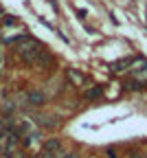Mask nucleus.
<instances>
[{
    "instance_id": "obj_12",
    "label": "nucleus",
    "mask_w": 147,
    "mask_h": 158,
    "mask_svg": "<svg viewBox=\"0 0 147 158\" xmlns=\"http://www.w3.org/2000/svg\"><path fill=\"white\" fill-rule=\"evenodd\" d=\"M0 64H2V55H0Z\"/></svg>"
},
{
    "instance_id": "obj_10",
    "label": "nucleus",
    "mask_w": 147,
    "mask_h": 158,
    "mask_svg": "<svg viewBox=\"0 0 147 158\" xmlns=\"http://www.w3.org/2000/svg\"><path fill=\"white\" fill-rule=\"evenodd\" d=\"M59 158H77V152H70V154H66V156H59Z\"/></svg>"
},
{
    "instance_id": "obj_2",
    "label": "nucleus",
    "mask_w": 147,
    "mask_h": 158,
    "mask_svg": "<svg viewBox=\"0 0 147 158\" xmlns=\"http://www.w3.org/2000/svg\"><path fill=\"white\" fill-rule=\"evenodd\" d=\"M24 97H27V103L29 106H44L46 103V94L40 92V90H29Z\"/></svg>"
},
{
    "instance_id": "obj_11",
    "label": "nucleus",
    "mask_w": 147,
    "mask_h": 158,
    "mask_svg": "<svg viewBox=\"0 0 147 158\" xmlns=\"http://www.w3.org/2000/svg\"><path fill=\"white\" fill-rule=\"evenodd\" d=\"M5 24H15V18H5Z\"/></svg>"
},
{
    "instance_id": "obj_8",
    "label": "nucleus",
    "mask_w": 147,
    "mask_h": 158,
    "mask_svg": "<svg viewBox=\"0 0 147 158\" xmlns=\"http://www.w3.org/2000/svg\"><path fill=\"white\" fill-rule=\"evenodd\" d=\"M125 86H128V90H136V88H141V81H138V79H134V81H128Z\"/></svg>"
},
{
    "instance_id": "obj_5",
    "label": "nucleus",
    "mask_w": 147,
    "mask_h": 158,
    "mask_svg": "<svg viewBox=\"0 0 147 158\" xmlns=\"http://www.w3.org/2000/svg\"><path fill=\"white\" fill-rule=\"evenodd\" d=\"M134 64H138V68H134V75L138 79H145L147 77V62L145 59H138V62H134Z\"/></svg>"
},
{
    "instance_id": "obj_4",
    "label": "nucleus",
    "mask_w": 147,
    "mask_h": 158,
    "mask_svg": "<svg viewBox=\"0 0 147 158\" xmlns=\"http://www.w3.org/2000/svg\"><path fill=\"white\" fill-rule=\"evenodd\" d=\"M132 64H134V59H132V57H123V59H119V62H114V64L110 66V70H112V73H123L125 68L132 66Z\"/></svg>"
},
{
    "instance_id": "obj_3",
    "label": "nucleus",
    "mask_w": 147,
    "mask_h": 158,
    "mask_svg": "<svg viewBox=\"0 0 147 158\" xmlns=\"http://www.w3.org/2000/svg\"><path fill=\"white\" fill-rule=\"evenodd\" d=\"M44 152H48V154H61V141L59 138H46L44 141Z\"/></svg>"
},
{
    "instance_id": "obj_9",
    "label": "nucleus",
    "mask_w": 147,
    "mask_h": 158,
    "mask_svg": "<svg viewBox=\"0 0 147 158\" xmlns=\"http://www.w3.org/2000/svg\"><path fill=\"white\" fill-rule=\"evenodd\" d=\"M106 158H116V149L114 147H108L106 149Z\"/></svg>"
},
{
    "instance_id": "obj_7",
    "label": "nucleus",
    "mask_w": 147,
    "mask_h": 158,
    "mask_svg": "<svg viewBox=\"0 0 147 158\" xmlns=\"http://www.w3.org/2000/svg\"><path fill=\"white\" fill-rule=\"evenodd\" d=\"M2 110L9 114V112H13V110H15V103H13V101H5V103H2Z\"/></svg>"
},
{
    "instance_id": "obj_13",
    "label": "nucleus",
    "mask_w": 147,
    "mask_h": 158,
    "mask_svg": "<svg viewBox=\"0 0 147 158\" xmlns=\"http://www.w3.org/2000/svg\"><path fill=\"white\" fill-rule=\"evenodd\" d=\"M0 15H2V11H0Z\"/></svg>"
},
{
    "instance_id": "obj_1",
    "label": "nucleus",
    "mask_w": 147,
    "mask_h": 158,
    "mask_svg": "<svg viewBox=\"0 0 147 158\" xmlns=\"http://www.w3.org/2000/svg\"><path fill=\"white\" fill-rule=\"evenodd\" d=\"M18 53H20V57H22L24 62L35 64V59H37V55H40L42 51H40V44L35 42L33 37H27L24 42H20V44H18Z\"/></svg>"
},
{
    "instance_id": "obj_6",
    "label": "nucleus",
    "mask_w": 147,
    "mask_h": 158,
    "mask_svg": "<svg viewBox=\"0 0 147 158\" xmlns=\"http://www.w3.org/2000/svg\"><path fill=\"white\" fill-rule=\"evenodd\" d=\"M86 97H88V99H97V97H101V88L97 86V88L88 90V92H86Z\"/></svg>"
}]
</instances>
